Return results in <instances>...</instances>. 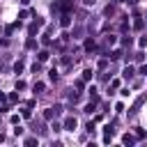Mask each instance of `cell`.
I'll return each mask as SVG.
<instances>
[{
    "instance_id": "cell-6",
    "label": "cell",
    "mask_w": 147,
    "mask_h": 147,
    "mask_svg": "<svg viewBox=\"0 0 147 147\" xmlns=\"http://www.w3.org/2000/svg\"><path fill=\"white\" fill-rule=\"evenodd\" d=\"M122 142H124V145H133V142H136V136H131V133H124V136H122Z\"/></svg>"
},
{
    "instance_id": "cell-3",
    "label": "cell",
    "mask_w": 147,
    "mask_h": 147,
    "mask_svg": "<svg viewBox=\"0 0 147 147\" xmlns=\"http://www.w3.org/2000/svg\"><path fill=\"white\" fill-rule=\"evenodd\" d=\"M76 124H78V122H76V117H74V115H69V117L64 119V126H62V129H67V131H74V129H76Z\"/></svg>"
},
{
    "instance_id": "cell-19",
    "label": "cell",
    "mask_w": 147,
    "mask_h": 147,
    "mask_svg": "<svg viewBox=\"0 0 147 147\" xmlns=\"http://www.w3.org/2000/svg\"><path fill=\"white\" fill-rule=\"evenodd\" d=\"M41 90H44V83H34V94L41 92Z\"/></svg>"
},
{
    "instance_id": "cell-7",
    "label": "cell",
    "mask_w": 147,
    "mask_h": 147,
    "mask_svg": "<svg viewBox=\"0 0 147 147\" xmlns=\"http://www.w3.org/2000/svg\"><path fill=\"white\" fill-rule=\"evenodd\" d=\"M133 74H136V69H133V67H126V69L122 71V76H124L126 80H129V78H133Z\"/></svg>"
},
{
    "instance_id": "cell-17",
    "label": "cell",
    "mask_w": 147,
    "mask_h": 147,
    "mask_svg": "<svg viewBox=\"0 0 147 147\" xmlns=\"http://www.w3.org/2000/svg\"><path fill=\"white\" fill-rule=\"evenodd\" d=\"M25 46H28V48H34V46H37V44H34V39H32V37H30V39H28V41H25Z\"/></svg>"
},
{
    "instance_id": "cell-14",
    "label": "cell",
    "mask_w": 147,
    "mask_h": 147,
    "mask_svg": "<svg viewBox=\"0 0 147 147\" xmlns=\"http://www.w3.org/2000/svg\"><path fill=\"white\" fill-rule=\"evenodd\" d=\"M14 71L21 74V71H23V62H16V64H14Z\"/></svg>"
},
{
    "instance_id": "cell-4",
    "label": "cell",
    "mask_w": 147,
    "mask_h": 147,
    "mask_svg": "<svg viewBox=\"0 0 147 147\" xmlns=\"http://www.w3.org/2000/svg\"><path fill=\"white\" fill-rule=\"evenodd\" d=\"M103 142H110V138H113V133H115V129H113V124H106L103 126Z\"/></svg>"
},
{
    "instance_id": "cell-15",
    "label": "cell",
    "mask_w": 147,
    "mask_h": 147,
    "mask_svg": "<svg viewBox=\"0 0 147 147\" xmlns=\"http://www.w3.org/2000/svg\"><path fill=\"white\" fill-rule=\"evenodd\" d=\"M48 78H51V80H57V69H53V71H48Z\"/></svg>"
},
{
    "instance_id": "cell-1",
    "label": "cell",
    "mask_w": 147,
    "mask_h": 147,
    "mask_svg": "<svg viewBox=\"0 0 147 147\" xmlns=\"http://www.w3.org/2000/svg\"><path fill=\"white\" fill-rule=\"evenodd\" d=\"M44 25V18H39V16H34V23H30V28H28V32H30V37L32 34H37V30Z\"/></svg>"
},
{
    "instance_id": "cell-22",
    "label": "cell",
    "mask_w": 147,
    "mask_h": 147,
    "mask_svg": "<svg viewBox=\"0 0 147 147\" xmlns=\"http://www.w3.org/2000/svg\"><path fill=\"white\" fill-rule=\"evenodd\" d=\"M106 64H108V60L103 57V60H99V69H106Z\"/></svg>"
},
{
    "instance_id": "cell-16",
    "label": "cell",
    "mask_w": 147,
    "mask_h": 147,
    "mask_svg": "<svg viewBox=\"0 0 147 147\" xmlns=\"http://www.w3.org/2000/svg\"><path fill=\"white\" fill-rule=\"evenodd\" d=\"M110 14H115V7H113V5H108V7H106V16H110Z\"/></svg>"
},
{
    "instance_id": "cell-9",
    "label": "cell",
    "mask_w": 147,
    "mask_h": 147,
    "mask_svg": "<svg viewBox=\"0 0 147 147\" xmlns=\"http://www.w3.org/2000/svg\"><path fill=\"white\" fill-rule=\"evenodd\" d=\"M48 57H51V53H48V51H41V53H39V62H46Z\"/></svg>"
},
{
    "instance_id": "cell-2",
    "label": "cell",
    "mask_w": 147,
    "mask_h": 147,
    "mask_svg": "<svg viewBox=\"0 0 147 147\" xmlns=\"http://www.w3.org/2000/svg\"><path fill=\"white\" fill-rule=\"evenodd\" d=\"M145 101H147V94H140V96H138V99L133 101V106H131V113H138V108H140V106H142Z\"/></svg>"
},
{
    "instance_id": "cell-13",
    "label": "cell",
    "mask_w": 147,
    "mask_h": 147,
    "mask_svg": "<svg viewBox=\"0 0 147 147\" xmlns=\"http://www.w3.org/2000/svg\"><path fill=\"white\" fill-rule=\"evenodd\" d=\"M119 57H122V51H113L110 53V60H119Z\"/></svg>"
},
{
    "instance_id": "cell-5",
    "label": "cell",
    "mask_w": 147,
    "mask_h": 147,
    "mask_svg": "<svg viewBox=\"0 0 147 147\" xmlns=\"http://www.w3.org/2000/svg\"><path fill=\"white\" fill-rule=\"evenodd\" d=\"M60 25H62V28H69V25H71V16H69V14H62V16H60Z\"/></svg>"
},
{
    "instance_id": "cell-26",
    "label": "cell",
    "mask_w": 147,
    "mask_h": 147,
    "mask_svg": "<svg viewBox=\"0 0 147 147\" xmlns=\"http://www.w3.org/2000/svg\"><path fill=\"white\" fill-rule=\"evenodd\" d=\"M5 44H7V41H5V39H0V46H5Z\"/></svg>"
},
{
    "instance_id": "cell-8",
    "label": "cell",
    "mask_w": 147,
    "mask_h": 147,
    "mask_svg": "<svg viewBox=\"0 0 147 147\" xmlns=\"http://www.w3.org/2000/svg\"><path fill=\"white\" fill-rule=\"evenodd\" d=\"M94 48H96V46H94V39H87V41H85V51H87V53H92Z\"/></svg>"
},
{
    "instance_id": "cell-23",
    "label": "cell",
    "mask_w": 147,
    "mask_h": 147,
    "mask_svg": "<svg viewBox=\"0 0 147 147\" xmlns=\"http://www.w3.org/2000/svg\"><path fill=\"white\" fill-rule=\"evenodd\" d=\"M136 138H145V131L142 129H136Z\"/></svg>"
},
{
    "instance_id": "cell-12",
    "label": "cell",
    "mask_w": 147,
    "mask_h": 147,
    "mask_svg": "<svg viewBox=\"0 0 147 147\" xmlns=\"http://www.w3.org/2000/svg\"><path fill=\"white\" fill-rule=\"evenodd\" d=\"M115 41H117V37H113V34H108V37H106V44H108V46H113Z\"/></svg>"
},
{
    "instance_id": "cell-18",
    "label": "cell",
    "mask_w": 147,
    "mask_h": 147,
    "mask_svg": "<svg viewBox=\"0 0 147 147\" xmlns=\"http://www.w3.org/2000/svg\"><path fill=\"white\" fill-rule=\"evenodd\" d=\"M32 71H34V74H39V71H41V64H39V62H34V64H32Z\"/></svg>"
},
{
    "instance_id": "cell-24",
    "label": "cell",
    "mask_w": 147,
    "mask_h": 147,
    "mask_svg": "<svg viewBox=\"0 0 147 147\" xmlns=\"http://www.w3.org/2000/svg\"><path fill=\"white\" fill-rule=\"evenodd\" d=\"M83 2H85V5H87V7H92V5H94V2H96V0H83Z\"/></svg>"
},
{
    "instance_id": "cell-11",
    "label": "cell",
    "mask_w": 147,
    "mask_h": 147,
    "mask_svg": "<svg viewBox=\"0 0 147 147\" xmlns=\"http://www.w3.org/2000/svg\"><path fill=\"white\" fill-rule=\"evenodd\" d=\"M142 25H145L142 18H136V21H133V28H136V30H142Z\"/></svg>"
},
{
    "instance_id": "cell-21",
    "label": "cell",
    "mask_w": 147,
    "mask_h": 147,
    "mask_svg": "<svg viewBox=\"0 0 147 147\" xmlns=\"http://www.w3.org/2000/svg\"><path fill=\"white\" fill-rule=\"evenodd\" d=\"M28 14H30V11H28V9H23V11H18V18H28Z\"/></svg>"
},
{
    "instance_id": "cell-25",
    "label": "cell",
    "mask_w": 147,
    "mask_h": 147,
    "mask_svg": "<svg viewBox=\"0 0 147 147\" xmlns=\"http://www.w3.org/2000/svg\"><path fill=\"white\" fill-rule=\"evenodd\" d=\"M5 99H7V96H5V94H2V92H0V101H5Z\"/></svg>"
},
{
    "instance_id": "cell-20",
    "label": "cell",
    "mask_w": 147,
    "mask_h": 147,
    "mask_svg": "<svg viewBox=\"0 0 147 147\" xmlns=\"http://www.w3.org/2000/svg\"><path fill=\"white\" fill-rule=\"evenodd\" d=\"M138 74H140V76H147V64H142V67L138 69Z\"/></svg>"
},
{
    "instance_id": "cell-10",
    "label": "cell",
    "mask_w": 147,
    "mask_h": 147,
    "mask_svg": "<svg viewBox=\"0 0 147 147\" xmlns=\"http://www.w3.org/2000/svg\"><path fill=\"white\" fill-rule=\"evenodd\" d=\"M92 76H94V71H92V69H85V71H83V80H90Z\"/></svg>"
}]
</instances>
